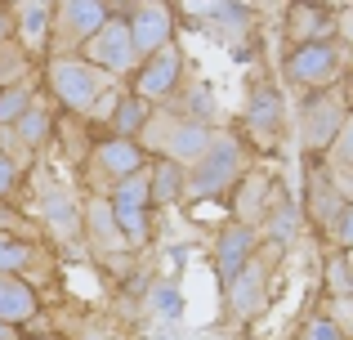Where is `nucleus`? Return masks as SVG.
I'll use <instances>...</instances> for the list:
<instances>
[{
    "mask_svg": "<svg viewBox=\"0 0 353 340\" xmlns=\"http://www.w3.org/2000/svg\"><path fill=\"white\" fill-rule=\"evenodd\" d=\"M152 309H157L161 318H179V314H183V296H179V287L161 282V287L152 291Z\"/></svg>",
    "mask_w": 353,
    "mask_h": 340,
    "instance_id": "29",
    "label": "nucleus"
},
{
    "mask_svg": "<svg viewBox=\"0 0 353 340\" xmlns=\"http://www.w3.org/2000/svg\"><path fill=\"white\" fill-rule=\"evenodd\" d=\"M300 340H349V332L336 323V318H327V314H313L309 323H304Z\"/></svg>",
    "mask_w": 353,
    "mask_h": 340,
    "instance_id": "28",
    "label": "nucleus"
},
{
    "mask_svg": "<svg viewBox=\"0 0 353 340\" xmlns=\"http://www.w3.org/2000/svg\"><path fill=\"white\" fill-rule=\"evenodd\" d=\"M340 72H345V45H340L336 36H327V41H304L286 54V81L300 86L304 94L336 86Z\"/></svg>",
    "mask_w": 353,
    "mask_h": 340,
    "instance_id": "5",
    "label": "nucleus"
},
{
    "mask_svg": "<svg viewBox=\"0 0 353 340\" xmlns=\"http://www.w3.org/2000/svg\"><path fill=\"white\" fill-rule=\"evenodd\" d=\"M41 219H45V228H50L59 242L77 237L81 233V206H77V197H72V188H63V183H45Z\"/></svg>",
    "mask_w": 353,
    "mask_h": 340,
    "instance_id": "16",
    "label": "nucleus"
},
{
    "mask_svg": "<svg viewBox=\"0 0 353 340\" xmlns=\"http://www.w3.org/2000/svg\"><path fill=\"white\" fill-rule=\"evenodd\" d=\"M18 174H23L18 170V157L9 148H0V197H9V192L18 188Z\"/></svg>",
    "mask_w": 353,
    "mask_h": 340,
    "instance_id": "33",
    "label": "nucleus"
},
{
    "mask_svg": "<svg viewBox=\"0 0 353 340\" xmlns=\"http://www.w3.org/2000/svg\"><path fill=\"white\" fill-rule=\"evenodd\" d=\"M304 179H309V197H304V215H309V224H318L322 233H327L331 228V219L340 215V206H345V192L336 188V179H331L327 174V166H309V174H304Z\"/></svg>",
    "mask_w": 353,
    "mask_h": 340,
    "instance_id": "14",
    "label": "nucleus"
},
{
    "mask_svg": "<svg viewBox=\"0 0 353 340\" xmlns=\"http://www.w3.org/2000/svg\"><path fill=\"white\" fill-rule=\"evenodd\" d=\"M345 121H349L345 90H340V86L313 90L309 103H304V112H300V148L309 152V157H322L327 143L340 134V126H345Z\"/></svg>",
    "mask_w": 353,
    "mask_h": 340,
    "instance_id": "7",
    "label": "nucleus"
},
{
    "mask_svg": "<svg viewBox=\"0 0 353 340\" xmlns=\"http://www.w3.org/2000/svg\"><path fill=\"white\" fill-rule=\"evenodd\" d=\"M32 260H36V246L14 237L9 228H0V273H23Z\"/></svg>",
    "mask_w": 353,
    "mask_h": 340,
    "instance_id": "27",
    "label": "nucleus"
},
{
    "mask_svg": "<svg viewBox=\"0 0 353 340\" xmlns=\"http://www.w3.org/2000/svg\"><path fill=\"white\" fill-rule=\"evenodd\" d=\"M143 179H148V197H152V206H174V201H183V166L170 157H157L143 166Z\"/></svg>",
    "mask_w": 353,
    "mask_h": 340,
    "instance_id": "22",
    "label": "nucleus"
},
{
    "mask_svg": "<svg viewBox=\"0 0 353 340\" xmlns=\"http://www.w3.org/2000/svg\"><path fill=\"white\" fill-rule=\"evenodd\" d=\"M5 130L14 134V143H18L23 152H36V148H45V139L54 134V117L45 112L41 103H32L27 112H18V117H14Z\"/></svg>",
    "mask_w": 353,
    "mask_h": 340,
    "instance_id": "24",
    "label": "nucleus"
},
{
    "mask_svg": "<svg viewBox=\"0 0 353 340\" xmlns=\"http://www.w3.org/2000/svg\"><path fill=\"white\" fill-rule=\"evenodd\" d=\"M201 23H206L210 32L219 36V41H228V45L241 54V45H246V32H250V9L241 5V0H219V5L206 9V18H201Z\"/></svg>",
    "mask_w": 353,
    "mask_h": 340,
    "instance_id": "21",
    "label": "nucleus"
},
{
    "mask_svg": "<svg viewBox=\"0 0 353 340\" xmlns=\"http://www.w3.org/2000/svg\"><path fill=\"white\" fill-rule=\"evenodd\" d=\"M241 170H246L241 139L233 130H215L206 148L183 166V197H197V201L224 197V192L241 179Z\"/></svg>",
    "mask_w": 353,
    "mask_h": 340,
    "instance_id": "2",
    "label": "nucleus"
},
{
    "mask_svg": "<svg viewBox=\"0 0 353 340\" xmlns=\"http://www.w3.org/2000/svg\"><path fill=\"white\" fill-rule=\"evenodd\" d=\"M77 54L85 63H94V68H103L108 77H130L139 68V54H134L130 32H125V18H112V14L103 18V27L94 36H85V45Z\"/></svg>",
    "mask_w": 353,
    "mask_h": 340,
    "instance_id": "9",
    "label": "nucleus"
},
{
    "mask_svg": "<svg viewBox=\"0 0 353 340\" xmlns=\"http://www.w3.org/2000/svg\"><path fill=\"white\" fill-rule=\"evenodd\" d=\"M148 112H152V103H148V99H139L134 90H121V94H117V103L108 108V117H103V121L112 126V134H117V139H134V134L143 130Z\"/></svg>",
    "mask_w": 353,
    "mask_h": 340,
    "instance_id": "23",
    "label": "nucleus"
},
{
    "mask_svg": "<svg viewBox=\"0 0 353 340\" xmlns=\"http://www.w3.org/2000/svg\"><path fill=\"white\" fill-rule=\"evenodd\" d=\"M81 233H90V242H94L99 255L125 251V242H121V233H117V219H112V206H108L103 192H94V197L81 206Z\"/></svg>",
    "mask_w": 353,
    "mask_h": 340,
    "instance_id": "19",
    "label": "nucleus"
},
{
    "mask_svg": "<svg viewBox=\"0 0 353 340\" xmlns=\"http://www.w3.org/2000/svg\"><path fill=\"white\" fill-rule=\"evenodd\" d=\"M108 206H112V219H117V233L125 242V251L148 246V237H152V197H148L143 170L117 179L112 192H108Z\"/></svg>",
    "mask_w": 353,
    "mask_h": 340,
    "instance_id": "4",
    "label": "nucleus"
},
{
    "mask_svg": "<svg viewBox=\"0 0 353 340\" xmlns=\"http://www.w3.org/2000/svg\"><path fill=\"white\" fill-rule=\"evenodd\" d=\"M264 228H268V246H291L295 242V233H300V210L291 206V197H286L282 188L273 192V201H268V210H264Z\"/></svg>",
    "mask_w": 353,
    "mask_h": 340,
    "instance_id": "25",
    "label": "nucleus"
},
{
    "mask_svg": "<svg viewBox=\"0 0 353 340\" xmlns=\"http://www.w3.org/2000/svg\"><path fill=\"white\" fill-rule=\"evenodd\" d=\"M327 278H331V300H349V273H345V251L327 264Z\"/></svg>",
    "mask_w": 353,
    "mask_h": 340,
    "instance_id": "32",
    "label": "nucleus"
},
{
    "mask_svg": "<svg viewBox=\"0 0 353 340\" xmlns=\"http://www.w3.org/2000/svg\"><path fill=\"white\" fill-rule=\"evenodd\" d=\"M112 14L108 0H54L50 9V45L59 54H77L85 45V36H94L103 27V18Z\"/></svg>",
    "mask_w": 353,
    "mask_h": 340,
    "instance_id": "8",
    "label": "nucleus"
},
{
    "mask_svg": "<svg viewBox=\"0 0 353 340\" xmlns=\"http://www.w3.org/2000/svg\"><path fill=\"white\" fill-rule=\"evenodd\" d=\"M125 32H130L134 54L148 59L157 45L174 41V5L170 0H134V5L125 9Z\"/></svg>",
    "mask_w": 353,
    "mask_h": 340,
    "instance_id": "11",
    "label": "nucleus"
},
{
    "mask_svg": "<svg viewBox=\"0 0 353 340\" xmlns=\"http://www.w3.org/2000/svg\"><path fill=\"white\" fill-rule=\"evenodd\" d=\"M179 77H183V50L174 41L157 45L148 59H139L134 68V94L148 103H165L179 94Z\"/></svg>",
    "mask_w": 353,
    "mask_h": 340,
    "instance_id": "10",
    "label": "nucleus"
},
{
    "mask_svg": "<svg viewBox=\"0 0 353 340\" xmlns=\"http://www.w3.org/2000/svg\"><path fill=\"white\" fill-rule=\"evenodd\" d=\"M183 117H192V121H215V99H210V86H197V90H192V94H188V112H183Z\"/></svg>",
    "mask_w": 353,
    "mask_h": 340,
    "instance_id": "30",
    "label": "nucleus"
},
{
    "mask_svg": "<svg viewBox=\"0 0 353 340\" xmlns=\"http://www.w3.org/2000/svg\"><path fill=\"white\" fill-rule=\"evenodd\" d=\"M50 9H54V0H18V9H14V32L32 54H41L50 45Z\"/></svg>",
    "mask_w": 353,
    "mask_h": 340,
    "instance_id": "20",
    "label": "nucleus"
},
{
    "mask_svg": "<svg viewBox=\"0 0 353 340\" xmlns=\"http://www.w3.org/2000/svg\"><path fill=\"white\" fill-rule=\"evenodd\" d=\"M143 166H148V152L139 148V139H117V134H108V139L94 143V152H90V183H94V188H112L117 179H125V174H134Z\"/></svg>",
    "mask_w": 353,
    "mask_h": 340,
    "instance_id": "12",
    "label": "nucleus"
},
{
    "mask_svg": "<svg viewBox=\"0 0 353 340\" xmlns=\"http://www.w3.org/2000/svg\"><path fill=\"white\" fill-rule=\"evenodd\" d=\"M210 134H215V126H206V121L148 112L143 130H139L134 139H139V148L152 152V157H170V161H179V166H188V161L210 143Z\"/></svg>",
    "mask_w": 353,
    "mask_h": 340,
    "instance_id": "3",
    "label": "nucleus"
},
{
    "mask_svg": "<svg viewBox=\"0 0 353 340\" xmlns=\"http://www.w3.org/2000/svg\"><path fill=\"white\" fill-rule=\"evenodd\" d=\"M45 81H50L54 99H59L68 112L94 117V121H103L108 108H112L117 94H121L117 77H108L103 68L85 63L81 54H54V59L45 63Z\"/></svg>",
    "mask_w": 353,
    "mask_h": 340,
    "instance_id": "1",
    "label": "nucleus"
},
{
    "mask_svg": "<svg viewBox=\"0 0 353 340\" xmlns=\"http://www.w3.org/2000/svg\"><path fill=\"white\" fill-rule=\"evenodd\" d=\"M0 228H18V210H9L5 197H0Z\"/></svg>",
    "mask_w": 353,
    "mask_h": 340,
    "instance_id": "35",
    "label": "nucleus"
},
{
    "mask_svg": "<svg viewBox=\"0 0 353 340\" xmlns=\"http://www.w3.org/2000/svg\"><path fill=\"white\" fill-rule=\"evenodd\" d=\"M268 287H273V264H268V255L250 251V260L224 282L228 318H233V323H255L268 309Z\"/></svg>",
    "mask_w": 353,
    "mask_h": 340,
    "instance_id": "6",
    "label": "nucleus"
},
{
    "mask_svg": "<svg viewBox=\"0 0 353 340\" xmlns=\"http://www.w3.org/2000/svg\"><path fill=\"white\" fill-rule=\"evenodd\" d=\"M36 103V86L27 77L9 81V86H0V130H5L9 121H14L18 112H27V108Z\"/></svg>",
    "mask_w": 353,
    "mask_h": 340,
    "instance_id": "26",
    "label": "nucleus"
},
{
    "mask_svg": "<svg viewBox=\"0 0 353 340\" xmlns=\"http://www.w3.org/2000/svg\"><path fill=\"white\" fill-rule=\"evenodd\" d=\"M9 32H14V18H9V14H0V45L9 41Z\"/></svg>",
    "mask_w": 353,
    "mask_h": 340,
    "instance_id": "36",
    "label": "nucleus"
},
{
    "mask_svg": "<svg viewBox=\"0 0 353 340\" xmlns=\"http://www.w3.org/2000/svg\"><path fill=\"white\" fill-rule=\"evenodd\" d=\"M259 246V233L250 224H241V219H233V224L219 228L215 237V269H219V282H228L233 273L241 269V264L250 260V251Z\"/></svg>",
    "mask_w": 353,
    "mask_h": 340,
    "instance_id": "15",
    "label": "nucleus"
},
{
    "mask_svg": "<svg viewBox=\"0 0 353 340\" xmlns=\"http://www.w3.org/2000/svg\"><path fill=\"white\" fill-rule=\"evenodd\" d=\"M282 90L273 86V81H255L246 94V130L255 134L259 143H273L277 134H282Z\"/></svg>",
    "mask_w": 353,
    "mask_h": 340,
    "instance_id": "13",
    "label": "nucleus"
},
{
    "mask_svg": "<svg viewBox=\"0 0 353 340\" xmlns=\"http://www.w3.org/2000/svg\"><path fill=\"white\" fill-rule=\"evenodd\" d=\"M286 36H291V45L327 41V36H336V14L327 5H318V0H295L286 9Z\"/></svg>",
    "mask_w": 353,
    "mask_h": 340,
    "instance_id": "18",
    "label": "nucleus"
},
{
    "mask_svg": "<svg viewBox=\"0 0 353 340\" xmlns=\"http://www.w3.org/2000/svg\"><path fill=\"white\" fill-rule=\"evenodd\" d=\"M327 233H331V242H336L340 251H349V242H353V206H349V201L340 206V215L331 219V228H327Z\"/></svg>",
    "mask_w": 353,
    "mask_h": 340,
    "instance_id": "31",
    "label": "nucleus"
},
{
    "mask_svg": "<svg viewBox=\"0 0 353 340\" xmlns=\"http://www.w3.org/2000/svg\"><path fill=\"white\" fill-rule=\"evenodd\" d=\"M0 340H14V332H9V327H5V323H0Z\"/></svg>",
    "mask_w": 353,
    "mask_h": 340,
    "instance_id": "37",
    "label": "nucleus"
},
{
    "mask_svg": "<svg viewBox=\"0 0 353 340\" xmlns=\"http://www.w3.org/2000/svg\"><path fill=\"white\" fill-rule=\"evenodd\" d=\"M41 314V296L23 273H0V323L5 327H23Z\"/></svg>",
    "mask_w": 353,
    "mask_h": 340,
    "instance_id": "17",
    "label": "nucleus"
},
{
    "mask_svg": "<svg viewBox=\"0 0 353 340\" xmlns=\"http://www.w3.org/2000/svg\"><path fill=\"white\" fill-rule=\"evenodd\" d=\"M170 5H183L192 18H206V9H210V5H219V0H170Z\"/></svg>",
    "mask_w": 353,
    "mask_h": 340,
    "instance_id": "34",
    "label": "nucleus"
}]
</instances>
